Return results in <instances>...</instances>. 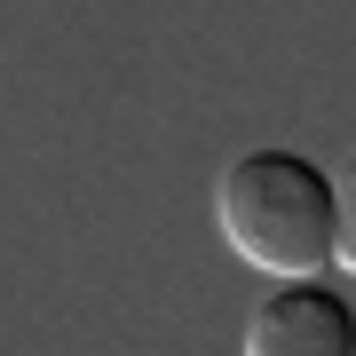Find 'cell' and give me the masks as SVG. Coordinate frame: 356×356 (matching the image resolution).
<instances>
[{"instance_id":"cell-3","label":"cell","mask_w":356,"mask_h":356,"mask_svg":"<svg viewBox=\"0 0 356 356\" xmlns=\"http://www.w3.org/2000/svg\"><path fill=\"white\" fill-rule=\"evenodd\" d=\"M332 206H341V269L356 277V151L341 166V182H332Z\"/></svg>"},{"instance_id":"cell-2","label":"cell","mask_w":356,"mask_h":356,"mask_svg":"<svg viewBox=\"0 0 356 356\" xmlns=\"http://www.w3.org/2000/svg\"><path fill=\"white\" fill-rule=\"evenodd\" d=\"M245 356H356V309L332 285H277L245 317Z\"/></svg>"},{"instance_id":"cell-1","label":"cell","mask_w":356,"mask_h":356,"mask_svg":"<svg viewBox=\"0 0 356 356\" xmlns=\"http://www.w3.org/2000/svg\"><path fill=\"white\" fill-rule=\"evenodd\" d=\"M222 238L245 269L277 285H317L341 261V206H332V175L293 151H245L229 159L214 191Z\"/></svg>"}]
</instances>
